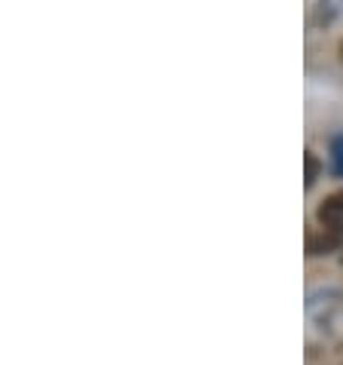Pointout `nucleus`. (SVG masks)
<instances>
[{"instance_id":"f257e3e1","label":"nucleus","mask_w":343,"mask_h":365,"mask_svg":"<svg viewBox=\"0 0 343 365\" xmlns=\"http://www.w3.org/2000/svg\"><path fill=\"white\" fill-rule=\"evenodd\" d=\"M343 246V227H322L319 233H310L307 252L310 255H328Z\"/></svg>"},{"instance_id":"f03ea898","label":"nucleus","mask_w":343,"mask_h":365,"mask_svg":"<svg viewBox=\"0 0 343 365\" xmlns=\"http://www.w3.org/2000/svg\"><path fill=\"white\" fill-rule=\"evenodd\" d=\"M316 218L322 227H343V190H334L331 197L319 202Z\"/></svg>"},{"instance_id":"7ed1b4c3","label":"nucleus","mask_w":343,"mask_h":365,"mask_svg":"<svg viewBox=\"0 0 343 365\" xmlns=\"http://www.w3.org/2000/svg\"><path fill=\"white\" fill-rule=\"evenodd\" d=\"M304 163H307V187H312V185H316V178H319V169H322V163H319V157L312 154V150H307Z\"/></svg>"},{"instance_id":"20e7f679","label":"nucleus","mask_w":343,"mask_h":365,"mask_svg":"<svg viewBox=\"0 0 343 365\" xmlns=\"http://www.w3.org/2000/svg\"><path fill=\"white\" fill-rule=\"evenodd\" d=\"M340 62H343V43H340Z\"/></svg>"}]
</instances>
